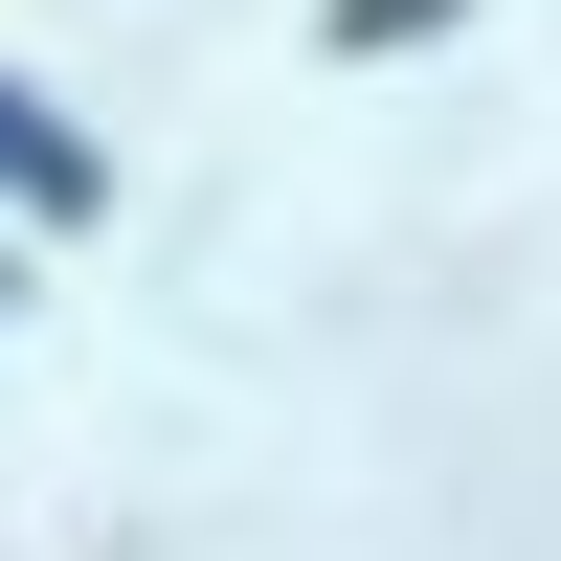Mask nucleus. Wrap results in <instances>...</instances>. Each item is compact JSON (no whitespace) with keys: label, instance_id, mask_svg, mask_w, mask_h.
I'll list each match as a JSON object with an SVG mask.
<instances>
[{"label":"nucleus","instance_id":"f257e3e1","mask_svg":"<svg viewBox=\"0 0 561 561\" xmlns=\"http://www.w3.org/2000/svg\"><path fill=\"white\" fill-rule=\"evenodd\" d=\"M0 203H90V135L45 113V90H0Z\"/></svg>","mask_w":561,"mask_h":561},{"label":"nucleus","instance_id":"f03ea898","mask_svg":"<svg viewBox=\"0 0 561 561\" xmlns=\"http://www.w3.org/2000/svg\"><path fill=\"white\" fill-rule=\"evenodd\" d=\"M404 23H449V0H337V45H404Z\"/></svg>","mask_w":561,"mask_h":561}]
</instances>
